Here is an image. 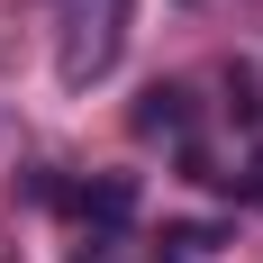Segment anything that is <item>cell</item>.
Returning <instances> with one entry per match:
<instances>
[{"label":"cell","mask_w":263,"mask_h":263,"mask_svg":"<svg viewBox=\"0 0 263 263\" xmlns=\"http://www.w3.org/2000/svg\"><path fill=\"white\" fill-rule=\"evenodd\" d=\"M127 18H136V0H73V18H64V46H54V73H64V91H91V82H109V64L127 54Z\"/></svg>","instance_id":"obj_1"},{"label":"cell","mask_w":263,"mask_h":263,"mask_svg":"<svg viewBox=\"0 0 263 263\" xmlns=\"http://www.w3.org/2000/svg\"><path fill=\"white\" fill-rule=\"evenodd\" d=\"M46 200L73 209L91 236H127V227H136V182H127V173H100V182H46Z\"/></svg>","instance_id":"obj_2"},{"label":"cell","mask_w":263,"mask_h":263,"mask_svg":"<svg viewBox=\"0 0 263 263\" xmlns=\"http://www.w3.org/2000/svg\"><path fill=\"white\" fill-rule=\"evenodd\" d=\"M191 127H200L191 82H155V91L136 100V136H163V145H182V155H191Z\"/></svg>","instance_id":"obj_3"},{"label":"cell","mask_w":263,"mask_h":263,"mask_svg":"<svg viewBox=\"0 0 263 263\" xmlns=\"http://www.w3.org/2000/svg\"><path fill=\"white\" fill-rule=\"evenodd\" d=\"M73 263H163V254H145L136 236H82V245H73Z\"/></svg>","instance_id":"obj_4"},{"label":"cell","mask_w":263,"mask_h":263,"mask_svg":"<svg viewBox=\"0 0 263 263\" xmlns=\"http://www.w3.org/2000/svg\"><path fill=\"white\" fill-rule=\"evenodd\" d=\"M218 191H236L245 209H263V145H254V155L236 163V173H218Z\"/></svg>","instance_id":"obj_5"}]
</instances>
